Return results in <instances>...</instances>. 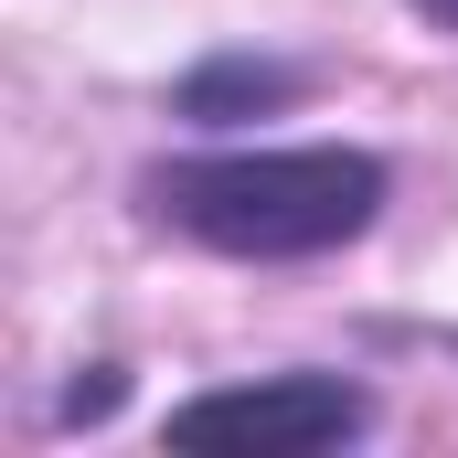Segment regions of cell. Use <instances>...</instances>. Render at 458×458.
<instances>
[{"mask_svg": "<svg viewBox=\"0 0 458 458\" xmlns=\"http://www.w3.org/2000/svg\"><path fill=\"white\" fill-rule=\"evenodd\" d=\"M448 352H458V331H448Z\"/></svg>", "mask_w": 458, "mask_h": 458, "instance_id": "obj_6", "label": "cell"}, {"mask_svg": "<svg viewBox=\"0 0 458 458\" xmlns=\"http://www.w3.org/2000/svg\"><path fill=\"white\" fill-rule=\"evenodd\" d=\"M416 21H437V32H458V0H405Z\"/></svg>", "mask_w": 458, "mask_h": 458, "instance_id": "obj_5", "label": "cell"}, {"mask_svg": "<svg viewBox=\"0 0 458 458\" xmlns=\"http://www.w3.org/2000/svg\"><path fill=\"white\" fill-rule=\"evenodd\" d=\"M160 437L182 458H320V448L373 437V394L352 373H267V384L182 394Z\"/></svg>", "mask_w": 458, "mask_h": 458, "instance_id": "obj_2", "label": "cell"}, {"mask_svg": "<svg viewBox=\"0 0 458 458\" xmlns=\"http://www.w3.org/2000/svg\"><path fill=\"white\" fill-rule=\"evenodd\" d=\"M117 394H128V373H117V362H97V384H64V427H107Z\"/></svg>", "mask_w": 458, "mask_h": 458, "instance_id": "obj_4", "label": "cell"}, {"mask_svg": "<svg viewBox=\"0 0 458 458\" xmlns=\"http://www.w3.org/2000/svg\"><path fill=\"white\" fill-rule=\"evenodd\" d=\"M394 171L352 139H288V149H182L139 171V214L234 267H310L384 225Z\"/></svg>", "mask_w": 458, "mask_h": 458, "instance_id": "obj_1", "label": "cell"}, {"mask_svg": "<svg viewBox=\"0 0 458 458\" xmlns=\"http://www.w3.org/2000/svg\"><path fill=\"white\" fill-rule=\"evenodd\" d=\"M310 97V64H288V54H214V64H192L182 86H171V117H192V128H234V117H277Z\"/></svg>", "mask_w": 458, "mask_h": 458, "instance_id": "obj_3", "label": "cell"}]
</instances>
